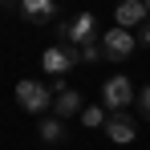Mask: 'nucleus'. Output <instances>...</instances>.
Returning a JSON list of instances; mask_svg holds the SVG:
<instances>
[{"label":"nucleus","mask_w":150,"mask_h":150,"mask_svg":"<svg viewBox=\"0 0 150 150\" xmlns=\"http://www.w3.org/2000/svg\"><path fill=\"white\" fill-rule=\"evenodd\" d=\"M142 4H146V21H150V0H142Z\"/></svg>","instance_id":"nucleus-15"},{"label":"nucleus","mask_w":150,"mask_h":150,"mask_svg":"<svg viewBox=\"0 0 150 150\" xmlns=\"http://www.w3.org/2000/svg\"><path fill=\"white\" fill-rule=\"evenodd\" d=\"M73 65H77V49L69 45V41H61V45H49V49L41 53V69H45L49 77H65Z\"/></svg>","instance_id":"nucleus-4"},{"label":"nucleus","mask_w":150,"mask_h":150,"mask_svg":"<svg viewBox=\"0 0 150 150\" xmlns=\"http://www.w3.org/2000/svg\"><path fill=\"white\" fill-rule=\"evenodd\" d=\"M57 33H61V41H73V49H81V45H98V41H101V25H98L93 12L73 16V25H61Z\"/></svg>","instance_id":"nucleus-2"},{"label":"nucleus","mask_w":150,"mask_h":150,"mask_svg":"<svg viewBox=\"0 0 150 150\" xmlns=\"http://www.w3.org/2000/svg\"><path fill=\"white\" fill-rule=\"evenodd\" d=\"M81 110H85V101H81L77 89H65V93H57V98H53V118H57V122H69V118L81 114Z\"/></svg>","instance_id":"nucleus-9"},{"label":"nucleus","mask_w":150,"mask_h":150,"mask_svg":"<svg viewBox=\"0 0 150 150\" xmlns=\"http://www.w3.org/2000/svg\"><path fill=\"white\" fill-rule=\"evenodd\" d=\"M16 105L28 110V114H41L45 118V110H53V93L45 81H37V77H25V81H16Z\"/></svg>","instance_id":"nucleus-1"},{"label":"nucleus","mask_w":150,"mask_h":150,"mask_svg":"<svg viewBox=\"0 0 150 150\" xmlns=\"http://www.w3.org/2000/svg\"><path fill=\"white\" fill-rule=\"evenodd\" d=\"M77 118H81L85 130H101V126H105V105H85Z\"/></svg>","instance_id":"nucleus-11"},{"label":"nucleus","mask_w":150,"mask_h":150,"mask_svg":"<svg viewBox=\"0 0 150 150\" xmlns=\"http://www.w3.org/2000/svg\"><path fill=\"white\" fill-rule=\"evenodd\" d=\"M98 45H101V57H105V61H126L130 53L138 49V41H134V33H130V28H118V25L110 28V33L101 37Z\"/></svg>","instance_id":"nucleus-5"},{"label":"nucleus","mask_w":150,"mask_h":150,"mask_svg":"<svg viewBox=\"0 0 150 150\" xmlns=\"http://www.w3.org/2000/svg\"><path fill=\"white\" fill-rule=\"evenodd\" d=\"M57 12V0H21V16L28 25H49Z\"/></svg>","instance_id":"nucleus-8"},{"label":"nucleus","mask_w":150,"mask_h":150,"mask_svg":"<svg viewBox=\"0 0 150 150\" xmlns=\"http://www.w3.org/2000/svg\"><path fill=\"white\" fill-rule=\"evenodd\" d=\"M134 101H138V110H142V118L150 122V85H146V89H138V93H134Z\"/></svg>","instance_id":"nucleus-13"},{"label":"nucleus","mask_w":150,"mask_h":150,"mask_svg":"<svg viewBox=\"0 0 150 150\" xmlns=\"http://www.w3.org/2000/svg\"><path fill=\"white\" fill-rule=\"evenodd\" d=\"M105 134H110V142H118V146L134 142L138 126H134V118H130V110H110V114H105Z\"/></svg>","instance_id":"nucleus-6"},{"label":"nucleus","mask_w":150,"mask_h":150,"mask_svg":"<svg viewBox=\"0 0 150 150\" xmlns=\"http://www.w3.org/2000/svg\"><path fill=\"white\" fill-rule=\"evenodd\" d=\"M8 4H12V0H0V8H8Z\"/></svg>","instance_id":"nucleus-16"},{"label":"nucleus","mask_w":150,"mask_h":150,"mask_svg":"<svg viewBox=\"0 0 150 150\" xmlns=\"http://www.w3.org/2000/svg\"><path fill=\"white\" fill-rule=\"evenodd\" d=\"M114 21H118V28H142L146 25V4L142 0H118V8H114Z\"/></svg>","instance_id":"nucleus-7"},{"label":"nucleus","mask_w":150,"mask_h":150,"mask_svg":"<svg viewBox=\"0 0 150 150\" xmlns=\"http://www.w3.org/2000/svg\"><path fill=\"white\" fill-rule=\"evenodd\" d=\"M77 61H85V65L101 61V45H81V49H77Z\"/></svg>","instance_id":"nucleus-12"},{"label":"nucleus","mask_w":150,"mask_h":150,"mask_svg":"<svg viewBox=\"0 0 150 150\" xmlns=\"http://www.w3.org/2000/svg\"><path fill=\"white\" fill-rule=\"evenodd\" d=\"M134 41H142V45H150V21H146L142 28H138V37H134Z\"/></svg>","instance_id":"nucleus-14"},{"label":"nucleus","mask_w":150,"mask_h":150,"mask_svg":"<svg viewBox=\"0 0 150 150\" xmlns=\"http://www.w3.org/2000/svg\"><path fill=\"white\" fill-rule=\"evenodd\" d=\"M37 134H41V142L57 146V142H65V122H57L53 114H45V118H41V126H37Z\"/></svg>","instance_id":"nucleus-10"},{"label":"nucleus","mask_w":150,"mask_h":150,"mask_svg":"<svg viewBox=\"0 0 150 150\" xmlns=\"http://www.w3.org/2000/svg\"><path fill=\"white\" fill-rule=\"evenodd\" d=\"M134 81L126 73H114V77H105V85H101V105L105 110H130L134 105Z\"/></svg>","instance_id":"nucleus-3"}]
</instances>
